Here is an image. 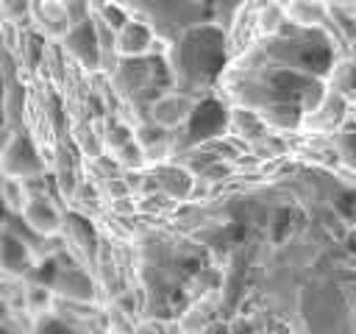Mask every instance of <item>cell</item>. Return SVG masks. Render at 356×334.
<instances>
[{
  "instance_id": "obj_1",
  "label": "cell",
  "mask_w": 356,
  "mask_h": 334,
  "mask_svg": "<svg viewBox=\"0 0 356 334\" xmlns=\"http://www.w3.org/2000/svg\"><path fill=\"white\" fill-rule=\"evenodd\" d=\"M195 111V100L186 92H167L150 103V122L161 131H172L186 125Z\"/></svg>"
},
{
  "instance_id": "obj_2",
  "label": "cell",
  "mask_w": 356,
  "mask_h": 334,
  "mask_svg": "<svg viewBox=\"0 0 356 334\" xmlns=\"http://www.w3.org/2000/svg\"><path fill=\"white\" fill-rule=\"evenodd\" d=\"M19 217L39 237H53V234H61L64 231V214H61V209L50 198H44V195H31V200L25 203V209H22Z\"/></svg>"
},
{
  "instance_id": "obj_3",
  "label": "cell",
  "mask_w": 356,
  "mask_h": 334,
  "mask_svg": "<svg viewBox=\"0 0 356 334\" xmlns=\"http://www.w3.org/2000/svg\"><path fill=\"white\" fill-rule=\"evenodd\" d=\"M153 47V31L139 22V19H125L120 28H117V36H114V50L120 56H145L147 50Z\"/></svg>"
},
{
  "instance_id": "obj_4",
  "label": "cell",
  "mask_w": 356,
  "mask_h": 334,
  "mask_svg": "<svg viewBox=\"0 0 356 334\" xmlns=\"http://www.w3.org/2000/svg\"><path fill=\"white\" fill-rule=\"evenodd\" d=\"M36 253L28 242H22V237H11V231H6V245H3V267L8 278H22L33 264H36Z\"/></svg>"
},
{
  "instance_id": "obj_5",
  "label": "cell",
  "mask_w": 356,
  "mask_h": 334,
  "mask_svg": "<svg viewBox=\"0 0 356 334\" xmlns=\"http://www.w3.org/2000/svg\"><path fill=\"white\" fill-rule=\"evenodd\" d=\"M325 14H328V6L323 0H289L286 3V17L298 25H306V28L323 25Z\"/></svg>"
},
{
  "instance_id": "obj_6",
  "label": "cell",
  "mask_w": 356,
  "mask_h": 334,
  "mask_svg": "<svg viewBox=\"0 0 356 334\" xmlns=\"http://www.w3.org/2000/svg\"><path fill=\"white\" fill-rule=\"evenodd\" d=\"M33 192H28V178H19V175H8L3 178V198H6V206L11 214H22L25 203L31 200Z\"/></svg>"
},
{
  "instance_id": "obj_7",
  "label": "cell",
  "mask_w": 356,
  "mask_h": 334,
  "mask_svg": "<svg viewBox=\"0 0 356 334\" xmlns=\"http://www.w3.org/2000/svg\"><path fill=\"white\" fill-rule=\"evenodd\" d=\"M289 17H286V6H278V3H270L264 11H261V17H259V28L264 31V33H275L278 28H281V22H286Z\"/></svg>"
},
{
  "instance_id": "obj_8",
  "label": "cell",
  "mask_w": 356,
  "mask_h": 334,
  "mask_svg": "<svg viewBox=\"0 0 356 334\" xmlns=\"http://www.w3.org/2000/svg\"><path fill=\"white\" fill-rule=\"evenodd\" d=\"M139 334H153V331H147V328H142V331H139ZM156 334H159V331H156Z\"/></svg>"
},
{
  "instance_id": "obj_9",
  "label": "cell",
  "mask_w": 356,
  "mask_h": 334,
  "mask_svg": "<svg viewBox=\"0 0 356 334\" xmlns=\"http://www.w3.org/2000/svg\"><path fill=\"white\" fill-rule=\"evenodd\" d=\"M117 3H120V0H117Z\"/></svg>"
}]
</instances>
